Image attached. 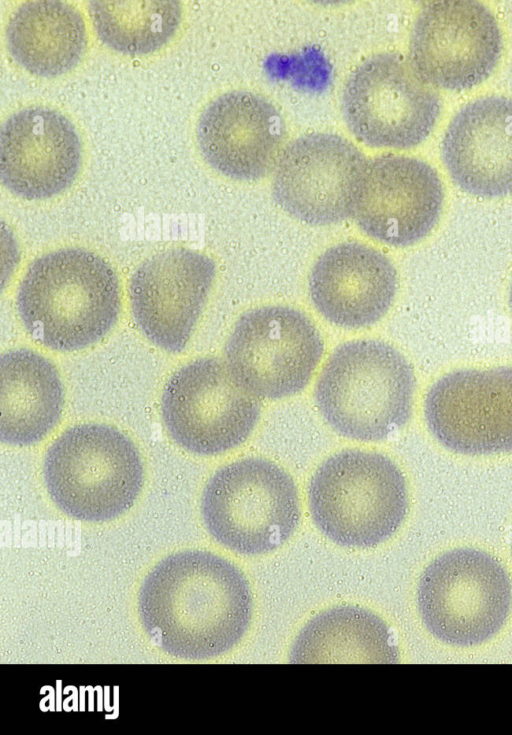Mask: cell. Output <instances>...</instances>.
<instances>
[{"label": "cell", "instance_id": "19", "mask_svg": "<svg viewBox=\"0 0 512 735\" xmlns=\"http://www.w3.org/2000/svg\"><path fill=\"white\" fill-rule=\"evenodd\" d=\"M452 181L482 198L512 194V99L486 96L463 106L442 140Z\"/></svg>", "mask_w": 512, "mask_h": 735}, {"label": "cell", "instance_id": "12", "mask_svg": "<svg viewBox=\"0 0 512 735\" xmlns=\"http://www.w3.org/2000/svg\"><path fill=\"white\" fill-rule=\"evenodd\" d=\"M424 418L432 436L452 452H512V367L446 373L425 396Z\"/></svg>", "mask_w": 512, "mask_h": 735}, {"label": "cell", "instance_id": "3", "mask_svg": "<svg viewBox=\"0 0 512 735\" xmlns=\"http://www.w3.org/2000/svg\"><path fill=\"white\" fill-rule=\"evenodd\" d=\"M416 378L404 355L376 339L339 345L314 389L315 404L339 435L362 442L387 439L410 420Z\"/></svg>", "mask_w": 512, "mask_h": 735}, {"label": "cell", "instance_id": "21", "mask_svg": "<svg viewBox=\"0 0 512 735\" xmlns=\"http://www.w3.org/2000/svg\"><path fill=\"white\" fill-rule=\"evenodd\" d=\"M6 43L12 58L28 72L44 77L73 69L87 45L82 14L57 0L20 4L6 26Z\"/></svg>", "mask_w": 512, "mask_h": 735}, {"label": "cell", "instance_id": "11", "mask_svg": "<svg viewBox=\"0 0 512 735\" xmlns=\"http://www.w3.org/2000/svg\"><path fill=\"white\" fill-rule=\"evenodd\" d=\"M502 52L494 15L475 0H443L426 5L414 23L409 63L431 87L472 88L496 68Z\"/></svg>", "mask_w": 512, "mask_h": 735}, {"label": "cell", "instance_id": "5", "mask_svg": "<svg viewBox=\"0 0 512 735\" xmlns=\"http://www.w3.org/2000/svg\"><path fill=\"white\" fill-rule=\"evenodd\" d=\"M47 492L66 515L104 522L130 509L143 487L139 451L121 431L105 424H81L63 432L43 464Z\"/></svg>", "mask_w": 512, "mask_h": 735}, {"label": "cell", "instance_id": "6", "mask_svg": "<svg viewBox=\"0 0 512 735\" xmlns=\"http://www.w3.org/2000/svg\"><path fill=\"white\" fill-rule=\"evenodd\" d=\"M206 529L242 555L274 551L295 532L300 501L292 477L274 462L247 457L218 469L201 497Z\"/></svg>", "mask_w": 512, "mask_h": 735}, {"label": "cell", "instance_id": "7", "mask_svg": "<svg viewBox=\"0 0 512 735\" xmlns=\"http://www.w3.org/2000/svg\"><path fill=\"white\" fill-rule=\"evenodd\" d=\"M512 588L505 568L490 554L457 548L435 558L422 573L417 602L427 629L450 645H478L505 623Z\"/></svg>", "mask_w": 512, "mask_h": 735}, {"label": "cell", "instance_id": "9", "mask_svg": "<svg viewBox=\"0 0 512 735\" xmlns=\"http://www.w3.org/2000/svg\"><path fill=\"white\" fill-rule=\"evenodd\" d=\"M161 412L171 438L198 455L232 450L251 435L261 407L225 361L200 358L177 370L162 395Z\"/></svg>", "mask_w": 512, "mask_h": 735}, {"label": "cell", "instance_id": "4", "mask_svg": "<svg viewBox=\"0 0 512 735\" xmlns=\"http://www.w3.org/2000/svg\"><path fill=\"white\" fill-rule=\"evenodd\" d=\"M312 520L337 545L371 548L392 537L408 512L405 476L387 456L346 449L327 458L308 485Z\"/></svg>", "mask_w": 512, "mask_h": 735}, {"label": "cell", "instance_id": "15", "mask_svg": "<svg viewBox=\"0 0 512 735\" xmlns=\"http://www.w3.org/2000/svg\"><path fill=\"white\" fill-rule=\"evenodd\" d=\"M216 274L214 261L189 248H171L145 260L130 282L133 317L156 346L180 352L203 311Z\"/></svg>", "mask_w": 512, "mask_h": 735}, {"label": "cell", "instance_id": "14", "mask_svg": "<svg viewBox=\"0 0 512 735\" xmlns=\"http://www.w3.org/2000/svg\"><path fill=\"white\" fill-rule=\"evenodd\" d=\"M443 205L442 181L429 164L413 157L385 155L367 162L353 217L370 238L402 248L432 232Z\"/></svg>", "mask_w": 512, "mask_h": 735}, {"label": "cell", "instance_id": "24", "mask_svg": "<svg viewBox=\"0 0 512 735\" xmlns=\"http://www.w3.org/2000/svg\"><path fill=\"white\" fill-rule=\"evenodd\" d=\"M508 305L512 314V278L509 285V291H508Z\"/></svg>", "mask_w": 512, "mask_h": 735}, {"label": "cell", "instance_id": "18", "mask_svg": "<svg viewBox=\"0 0 512 735\" xmlns=\"http://www.w3.org/2000/svg\"><path fill=\"white\" fill-rule=\"evenodd\" d=\"M397 289V271L390 259L358 242L326 249L308 277L315 309L331 324L347 329L378 322L392 306Z\"/></svg>", "mask_w": 512, "mask_h": 735}, {"label": "cell", "instance_id": "13", "mask_svg": "<svg viewBox=\"0 0 512 735\" xmlns=\"http://www.w3.org/2000/svg\"><path fill=\"white\" fill-rule=\"evenodd\" d=\"M366 165L361 151L342 136L304 135L282 150L272 194L285 212L305 224H337L353 216Z\"/></svg>", "mask_w": 512, "mask_h": 735}, {"label": "cell", "instance_id": "1", "mask_svg": "<svg viewBox=\"0 0 512 735\" xmlns=\"http://www.w3.org/2000/svg\"><path fill=\"white\" fill-rule=\"evenodd\" d=\"M144 628L168 654L208 659L232 649L252 617L251 589L230 561L202 550L161 560L139 593Z\"/></svg>", "mask_w": 512, "mask_h": 735}, {"label": "cell", "instance_id": "16", "mask_svg": "<svg viewBox=\"0 0 512 735\" xmlns=\"http://www.w3.org/2000/svg\"><path fill=\"white\" fill-rule=\"evenodd\" d=\"M81 161L75 127L52 108L21 109L1 126V182L19 197L39 200L61 193L76 178Z\"/></svg>", "mask_w": 512, "mask_h": 735}, {"label": "cell", "instance_id": "8", "mask_svg": "<svg viewBox=\"0 0 512 735\" xmlns=\"http://www.w3.org/2000/svg\"><path fill=\"white\" fill-rule=\"evenodd\" d=\"M324 352L314 322L282 305L243 313L225 345V363L237 383L257 398L282 399L302 391Z\"/></svg>", "mask_w": 512, "mask_h": 735}, {"label": "cell", "instance_id": "23", "mask_svg": "<svg viewBox=\"0 0 512 735\" xmlns=\"http://www.w3.org/2000/svg\"><path fill=\"white\" fill-rule=\"evenodd\" d=\"M93 27L108 47L125 54H147L165 45L182 17L171 0H94L88 6Z\"/></svg>", "mask_w": 512, "mask_h": 735}, {"label": "cell", "instance_id": "2", "mask_svg": "<svg viewBox=\"0 0 512 735\" xmlns=\"http://www.w3.org/2000/svg\"><path fill=\"white\" fill-rule=\"evenodd\" d=\"M16 303L25 329L37 342L57 351L79 350L99 341L116 323L119 281L96 253L60 249L29 265Z\"/></svg>", "mask_w": 512, "mask_h": 735}, {"label": "cell", "instance_id": "20", "mask_svg": "<svg viewBox=\"0 0 512 735\" xmlns=\"http://www.w3.org/2000/svg\"><path fill=\"white\" fill-rule=\"evenodd\" d=\"M63 387L55 366L42 355L17 349L0 358V440L27 446L59 422Z\"/></svg>", "mask_w": 512, "mask_h": 735}, {"label": "cell", "instance_id": "10", "mask_svg": "<svg viewBox=\"0 0 512 735\" xmlns=\"http://www.w3.org/2000/svg\"><path fill=\"white\" fill-rule=\"evenodd\" d=\"M348 129L379 148H410L424 141L440 113L438 94L401 57L382 53L349 76L342 94Z\"/></svg>", "mask_w": 512, "mask_h": 735}, {"label": "cell", "instance_id": "22", "mask_svg": "<svg viewBox=\"0 0 512 735\" xmlns=\"http://www.w3.org/2000/svg\"><path fill=\"white\" fill-rule=\"evenodd\" d=\"M399 652L392 632L378 615L361 607L340 606L313 617L300 630L290 662L395 664Z\"/></svg>", "mask_w": 512, "mask_h": 735}, {"label": "cell", "instance_id": "17", "mask_svg": "<svg viewBox=\"0 0 512 735\" xmlns=\"http://www.w3.org/2000/svg\"><path fill=\"white\" fill-rule=\"evenodd\" d=\"M196 136L211 167L229 178L253 181L274 170L284 126L277 109L263 96L231 91L206 106Z\"/></svg>", "mask_w": 512, "mask_h": 735}]
</instances>
